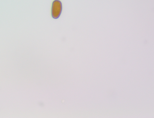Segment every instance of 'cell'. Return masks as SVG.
Masks as SVG:
<instances>
[{"label": "cell", "instance_id": "obj_1", "mask_svg": "<svg viewBox=\"0 0 154 118\" xmlns=\"http://www.w3.org/2000/svg\"><path fill=\"white\" fill-rule=\"evenodd\" d=\"M62 9L61 2L59 0H54L52 3L51 15L54 19L58 18L60 16Z\"/></svg>", "mask_w": 154, "mask_h": 118}]
</instances>
